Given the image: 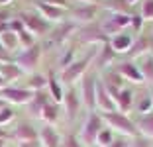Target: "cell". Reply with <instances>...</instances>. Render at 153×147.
Returning <instances> with one entry per match:
<instances>
[{
    "mask_svg": "<svg viewBox=\"0 0 153 147\" xmlns=\"http://www.w3.org/2000/svg\"><path fill=\"white\" fill-rule=\"evenodd\" d=\"M104 122L110 125V129H116L124 135H137V128H135V122H131V118H128V114L116 110V112H108V114H102Z\"/></svg>",
    "mask_w": 153,
    "mask_h": 147,
    "instance_id": "cell-1",
    "label": "cell"
},
{
    "mask_svg": "<svg viewBox=\"0 0 153 147\" xmlns=\"http://www.w3.org/2000/svg\"><path fill=\"white\" fill-rule=\"evenodd\" d=\"M94 57L96 55H94V51H92V53H88L86 57L73 61L67 69H63V73H61V82H63V85H73L75 80L82 79V76L86 75V71H88L90 63L94 61Z\"/></svg>",
    "mask_w": 153,
    "mask_h": 147,
    "instance_id": "cell-2",
    "label": "cell"
},
{
    "mask_svg": "<svg viewBox=\"0 0 153 147\" xmlns=\"http://www.w3.org/2000/svg\"><path fill=\"white\" fill-rule=\"evenodd\" d=\"M33 96H36V92L26 86H4L0 90V100L14 104V106H27L33 100Z\"/></svg>",
    "mask_w": 153,
    "mask_h": 147,
    "instance_id": "cell-3",
    "label": "cell"
},
{
    "mask_svg": "<svg viewBox=\"0 0 153 147\" xmlns=\"http://www.w3.org/2000/svg\"><path fill=\"white\" fill-rule=\"evenodd\" d=\"M41 53H43V51H41V45L36 43V45H32V47H27V49H22V53H18L14 57V63H16L24 73H32V71H36L37 65H39Z\"/></svg>",
    "mask_w": 153,
    "mask_h": 147,
    "instance_id": "cell-4",
    "label": "cell"
},
{
    "mask_svg": "<svg viewBox=\"0 0 153 147\" xmlns=\"http://www.w3.org/2000/svg\"><path fill=\"white\" fill-rule=\"evenodd\" d=\"M18 18L24 22V27L27 31H32L33 36H43V33H49L51 31V24L47 20H43L39 14L33 12H20Z\"/></svg>",
    "mask_w": 153,
    "mask_h": 147,
    "instance_id": "cell-5",
    "label": "cell"
},
{
    "mask_svg": "<svg viewBox=\"0 0 153 147\" xmlns=\"http://www.w3.org/2000/svg\"><path fill=\"white\" fill-rule=\"evenodd\" d=\"M102 128H104V118L100 116V114H96V112H90L88 118H86V122H85V125H82V131H81L82 141H86L88 145L94 143L96 135L100 134Z\"/></svg>",
    "mask_w": 153,
    "mask_h": 147,
    "instance_id": "cell-6",
    "label": "cell"
},
{
    "mask_svg": "<svg viewBox=\"0 0 153 147\" xmlns=\"http://www.w3.org/2000/svg\"><path fill=\"white\" fill-rule=\"evenodd\" d=\"M81 96H82V104L88 108L90 112H94L96 108V76L86 73L81 80Z\"/></svg>",
    "mask_w": 153,
    "mask_h": 147,
    "instance_id": "cell-7",
    "label": "cell"
},
{
    "mask_svg": "<svg viewBox=\"0 0 153 147\" xmlns=\"http://www.w3.org/2000/svg\"><path fill=\"white\" fill-rule=\"evenodd\" d=\"M126 26H130V16L128 14H114L112 18L104 20L100 24V30H102V33L106 37H112L116 33H122Z\"/></svg>",
    "mask_w": 153,
    "mask_h": 147,
    "instance_id": "cell-8",
    "label": "cell"
},
{
    "mask_svg": "<svg viewBox=\"0 0 153 147\" xmlns=\"http://www.w3.org/2000/svg\"><path fill=\"white\" fill-rule=\"evenodd\" d=\"M96 108L102 110V114H108V112H116V100L112 98V94L106 90V86L102 85V80L96 79Z\"/></svg>",
    "mask_w": 153,
    "mask_h": 147,
    "instance_id": "cell-9",
    "label": "cell"
},
{
    "mask_svg": "<svg viewBox=\"0 0 153 147\" xmlns=\"http://www.w3.org/2000/svg\"><path fill=\"white\" fill-rule=\"evenodd\" d=\"M76 37L79 41H88V43H94V41H102V43H108L110 37H106L100 30V26H94V24H86L85 27L76 31Z\"/></svg>",
    "mask_w": 153,
    "mask_h": 147,
    "instance_id": "cell-10",
    "label": "cell"
},
{
    "mask_svg": "<svg viewBox=\"0 0 153 147\" xmlns=\"http://www.w3.org/2000/svg\"><path fill=\"white\" fill-rule=\"evenodd\" d=\"M37 137H39L41 147H61V141H63L61 135H59V131L49 124H45L43 128L37 131Z\"/></svg>",
    "mask_w": 153,
    "mask_h": 147,
    "instance_id": "cell-11",
    "label": "cell"
},
{
    "mask_svg": "<svg viewBox=\"0 0 153 147\" xmlns=\"http://www.w3.org/2000/svg\"><path fill=\"white\" fill-rule=\"evenodd\" d=\"M63 104H65V112H67V118H69V120H75V118L79 116V112H81V104H82L75 88H69L67 92H65Z\"/></svg>",
    "mask_w": 153,
    "mask_h": 147,
    "instance_id": "cell-12",
    "label": "cell"
},
{
    "mask_svg": "<svg viewBox=\"0 0 153 147\" xmlns=\"http://www.w3.org/2000/svg\"><path fill=\"white\" fill-rule=\"evenodd\" d=\"M96 12H98V10H96L94 4H85V6H79V8H73L71 18L75 20L76 24H90L96 18Z\"/></svg>",
    "mask_w": 153,
    "mask_h": 147,
    "instance_id": "cell-13",
    "label": "cell"
},
{
    "mask_svg": "<svg viewBox=\"0 0 153 147\" xmlns=\"http://www.w3.org/2000/svg\"><path fill=\"white\" fill-rule=\"evenodd\" d=\"M116 71L122 75V79H128V80H131V82H143V75H141L140 67H137L134 61L120 63Z\"/></svg>",
    "mask_w": 153,
    "mask_h": 147,
    "instance_id": "cell-14",
    "label": "cell"
},
{
    "mask_svg": "<svg viewBox=\"0 0 153 147\" xmlns=\"http://www.w3.org/2000/svg\"><path fill=\"white\" fill-rule=\"evenodd\" d=\"M36 8H37V12L41 14V18L47 20V22H61L63 16H65V10L55 8V6H51V4H45L41 0L36 2Z\"/></svg>",
    "mask_w": 153,
    "mask_h": 147,
    "instance_id": "cell-15",
    "label": "cell"
},
{
    "mask_svg": "<svg viewBox=\"0 0 153 147\" xmlns=\"http://www.w3.org/2000/svg\"><path fill=\"white\" fill-rule=\"evenodd\" d=\"M110 47L114 49V53H130V49H131V45H134V37L131 36H128V33H116V36H112L110 37Z\"/></svg>",
    "mask_w": 153,
    "mask_h": 147,
    "instance_id": "cell-16",
    "label": "cell"
},
{
    "mask_svg": "<svg viewBox=\"0 0 153 147\" xmlns=\"http://www.w3.org/2000/svg\"><path fill=\"white\" fill-rule=\"evenodd\" d=\"M76 31V24L75 22H65L59 24L53 31H51V43H63L65 39L71 37V33Z\"/></svg>",
    "mask_w": 153,
    "mask_h": 147,
    "instance_id": "cell-17",
    "label": "cell"
},
{
    "mask_svg": "<svg viewBox=\"0 0 153 147\" xmlns=\"http://www.w3.org/2000/svg\"><path fill=\"white\" fill-rule=\"evenodd\" d=\"M47 90H49V96H51V100H53L55 104L63 102V98H65L63 82H61V80H59L53 73H49V75H47Z\"/></svg>",
    "mask_w": 153,
    "mask_h": 147,
    "instance_id": "cell-18",
    "label": "cell"
},
{
    "mask_svg": "<svg viewBox=\"0 0 153 147\" xmlns=\"http://www.w3.org/2000/svg\"><path fill=\"white\" fill-rule=\"evenodd\" d=\"M12 137L18 139L20 143H26V141H37V129L30 124H20L18 128L12 131Z\"/></svg>",
    "mask_w": 153,
    "mask_h": 147,
    "instance_id": "cell-19",
    "label": "cell"
},
{
    "mask_svg": "<svg viewBox=\"0 0 153 147\" xmlns=\"http://www.w3.org/2000/svg\"><path fill=\"white\" fill-rule=\"evenodd\" d=\"M22 75H26V73H24L14 61L12 63H6V65H0V76L4 79L6 85H10V82H14V80H18Z\"/></svg>",
    "mask_w": 153,
    "mask_h": 147,
    "instance_id": "cell-20",
    "label": "cell"
},
{
    "mask_svg": "<svg viewBox=\"0 0 153 147\" xmlns=\"http://www.w3.org/2000/svg\"><path fill=\"white\" fill-rule=\"evenodd\" d=\"M135 128L137 131L147 137H153V112H147V114H141L135 122Z\"/></svg>",
    "mask_w": 153,
    "mask_h": 147,
    "instance_id": "cell-21",
    "label": "cell"
},
{
    "mask_svg": "<svg viewBox=\"0 0 153 147\" xmlns=\"http://www.w3.org/2000/svg\"><path fill=\"white\" fill-rule=\"evenodd\" d=\"M47 102H51V100H49V94H45L43 90H39V92H36V96H33L32 102L27 104V108H30V112H32L33 116L39 118L41 110H43V106H45Z\"/></svg>",
    "mask_w": 153,
    "mask_h": 147,
    "instance_id": "cell-22",
    "label": "cell"
},
{
    "mask_svg": "<svg viewBox=\"0 0 153 147\" xmlns=\"http://www.w3.org/2000/svg\"><path fill=\"white\" fill-rule=\"evenodd\" d=\"M116 106H118L120 112L126 114V112L134 106V92H131L130 88H122L120 94H118V98H116Z\"/></svg>",
    "mask_w": 153,
    "mask_h": 147,
    "instance_id": "cell-23",
    "label": "cell"
},
{
    "mask_svg": "<svg viewBox=\"0 0 153 147\" xmlns=\"http://www.w3.org/2000/svg\"><path fill=\"white\" fill-rule=\"evenodd\" d=\"M39 118L41 120H45L47 124H55V122L59 120V104H55V102H47L43 106V110H41V114H39Z\"/></svg>",
    "mask_w": 153,
    "mask_h": 147,
    "instance_id": "cell-24",
    "label": "cell"
},
{
    "mask_svg": "<svg viewBox=\"0 0 153 147\" xmlns=\"http://www.w3.org/2000/svg\"><path fill=\"white\" fill-rule=\"evenodd\" d=\"M151 49V39L145 36H140L137 39H134V45H131L130 49V55L131 57H137V55H143L145 51H149Z\"/></svg>",
    "mask_w": 153,
    "mask_h": 147,
    "instance_id": "cell-25",
    "label": "cell"
},
{
    "mask_svg": "<svg viewBox=\"0 0 153 147\" xmlns=\"http://www.w3.org/2000/svg\"><path fill=\"white\" fill-rule=\"evenodd\" d=\"M0 43H2V47L8 51V53H12L14 49L18 47V36L16 33H12V31H2L0 33Z\"/></svg>",
    "mask_w": 153,
    "mask_h": 147,
    "instance_id": "cell-26",
    "label": "cell"
},
{
    "mask_svg": "<svg viewBox=\"0 0 153 147\" xmlns=\"http://www.w3.org/2000/svg\"><path fill=\"white\" fill-rule=\"evenodd\" d=\"M140 71L141 75H143V80H149V82H153V55H147V57L140 59Z\"/></svg>",
    "mask_w": 153,
    "mask_h": 147,
    "instance_id": "cell-27",
    "label": "cell"
},
{
    "mask_svg": "<svg viewBox=\"0 0 153 147\" xmlns=\"http://www.w3.org/2000/svg\"><path fill=\"white\" fill-rule=\"evenodd\" d=\"M96 59H98V65H100V67H106L108 63H112L114 59H116V53H114V49L110 47V43H104L102 45V51L96 55Z\"/></svg>",
    "mask_w": 153,
    "mask_h": 147,
    "instance_id": "cell-28",
    "label": "cell"
},
{
    "mask_svg": "<svg viewBox=\"0 0 153 147\" xmlns=\"http://www.w3.org/2000/svg\"><path fill=\"white\" fill-rule=\"evenodd\" d=\"M112 141H114V131L110 128H102V129H100V134L96 135V141L94 143L98 147H108Z\"/></svg>",
    "mask_w": 153,
    "mask_h": 147,
    "instance_id": "cell-29",
    "label": "cell"
},
{
    "mask_svg": "<svg viewBox=\"0 0 153 147\" xmlns=\"http://www.w3.org/2000/svg\"><path fill=\"white\" fill-rule=\"evenodd\" d=\"M18 43L22 45L24 49H27V47H32V45H36V36H33L32 31H27V30H24L22 33H18Z\"/></svg>",
    "mask_w": 153,
    "mask_h": 147,
    "instance_id": "cell-30",
    "label": "cell"
},
{
    "mask_svg": "<svg viewBox=\"0 0 153 147\" xmlns=\"http://www.w3.org/2000/svg\"><path fill=\"white\" fill-rule=\"evenodd\" d=\"M106 6L116 14H126V8H130V2L128 0H106Z\"/></svg>",
    "mask_w": 153,
    "mask_h": 147,
    "instance_id": "cell-31",
    "label": "cell"
},
{
    "mask_svg": "<svg viewBox=\"0 0 153 147\" xmlns=\"http://www.w3.org/2000/svg\"><path fill=\"white\" fill-rule=\"evenodd\" d=\"M43 86H47V76L33 75L32 79H30V90H33V92H39V90H43Z\"/></svg>",
    "mask_w": 153,
    "mask_h": 147,
    "instance_id": "cell-32",
    "label": "cell"
},
{
    "mask_svg": "<svg viewBox=\"0 0 153 147\" xmlns=\"http://www.w3.org/2000/svg\"><path fill=\"white\" fill-rule=\"evenodd\" d=\"M14 118H16V112L10 106L0 108V128H2V125H8L10 122H14Z\"/></svg>",
    "mask_w": 153,
    "mask_h": 147,
    "instance_id": "cell-33",
    "label": "cell"
},
{
    "mask_svg": "<svg viewBox=\"0 0 153 147\" xmlns=\"http://www.w3.org/2000/svg\"><path fill=\"white\" fill-rule=\"evenodd\" d=\"M6 30H8V31H12V33H16V36H18V33H22V31L26 30V27H24V22L18 18V16H16V18H10L8 22H6Z\"/></svg>",
    "mask_w": 153,
    "mask_h": 147,
    "instance_id": "cell-34",
    "label": "cell"
},
{
    "mask_svg": "<svg viewBox=\"0 0 153 147\" xmlns=\"http://www.w3.org/2000/svg\"><path fill=\"white\" fill-rule=\"evenodd\" d=\"M151 106H153V96H141L135 108H137V112H141V114H147V112L151 110Z\"/></svg>",
    "mask_w": 153,
    "mask_h": 147,
    "instance_id": "cell-35",
    "label": "cell"
},
{
    "mask_svg": "<svg viewBox=\"0 0 153 147\" xmlns=\"http://www.w3.org/2000/svg\"><path fill=\"white\" fill-rule=\"evenodd\" d=\"M73 61H75V51H73V49H67L63 53V57L59 59V65H61V69H67Z\"/></svg>",
    "mask_w": 153,
    "mask_h": 147,
    "instance_id": "cell-36",
    "label": "cell"
},
{
    "mask_svg": "<svg viewBox=\"0 0 153 147\" xmlns=\"http://www.w3.org/2000/svg\"><path fill=\"white\" fill-rule=\"evenodd\" d=\"M141 18L153 20V0H145L141 6Z\"/></svg>",
    "mask_w": 153,
    "mask_h": 147,
    "instance_id": "cell-37",
    "label": "cell"
},
{
    "mask_svg": "<svg viewBox=\"0 0 153 147\" xmlns=\"http://www.w3.org/2000/svg\"><path fill=\"white\" fill-rule=\"evenodd\" d=\"M61 147H82V145H81V141H79V139H76L75 135L69 134L67 137H65L63 141H61Z\"/></svg>",
    "mask_w": 153,
    "mask_h": 147,
    "instance_id": "cell-38",
    "label": "cell"
},
{
    "mask_svg": "<svg viewBox=\"0 0 153 147\" xmlns=\"http://www.w3.org/2000/svg\"><path fill=\"white\" fill-rule=\"evenodd\" d=\"M12 61H14V55H10L8 51L2 47V43H0V65H6V63H12Z\"/></svg>",
    "mask_w": 153,
    "mask_h": 147,
    "instance_id": "cell-39",
    "label": "cell"
},
{
    "mask_svg": "<svg viewBox=\"0 0 153 147\" xmlns=\"http://www.w3.org/2000/svg\"><path fill=\"white\" fill-rule=\"evenodd\" d=\"M141 20H143V18H141V14H140V16H130V26L134 27L135 31H140L141 30Z\"/></svg>",
    "mask_w": 153,
    "mask_h": 147,
    "instance_id": "cell-40",
    "label": "cell"
},
{
    "mask_svg": "<svg viewBox=\"0 0 153 147\" xmlns=\"http://www.w3.org/2000/svg\"><path fill=\"white\" fill-rule=\"evenodd\" d=\"M41 2H45V4H51V6H55V8H61V10H65V6H67V0H41Z\"/></svg>",
    "mask_w": 153,
    "mask_h": 147,
    "instance_id": "cell-41",
    "label": "cell"
},
{
    "mask_svg": "<svg viewBox=\"0 0 153 147\" xmlns=\"http://www.w3.org/2000/svg\"><path fill=\"white\" fill-rule=\"evenodd\" d=\"M108 147H130V143H128L126 139H114Z\"/></svg>",
    "mask_w": 153,
    "mask_h": 147,
    "instance_id": "cell-42",
    "label": "cell"
},
{
    "mask_svg": "<svg viewBox=\"0 0 153 147\" xmlns=\"http://www.w3.org/2000/svg\"><path fill=\"white\" fill-rule=\"evenodd\" d=\"M10 20V14H8V10H0V26L2 24H6Z\"/></svg>",
    "mask_w": 153,
    "mask_h": 147,
    "instance_id": "cell-43",
    "label": "cell"
},
{
    "mask_svg": "<svg viewBox=\"0 0 153 147\" xmlns=\"http://www.w3.org/2000/svg\"><path fill=\"white\" fill-rule=\"evenodd\" d=\"M20 147H39L37 141H26V143H20Z\"/></svg>",
    "mask_w": 153,
    "mask_h": 147,
    "instance_id": "cell-44",
    "label": "cell"
},
{
    "mask_svg": "<svg viewBox=\"0 0 153 147\" xmlns=\"http://www.w3.org/2000/svg\"><path fill=\"white\" fill-rule=\"evenodd\" d=\"M8 137H12V135H10L8 131H4V129L0 128V139H8Z\"/></svg>",
    "mask_w": 153,
    "mask_h": 147,
    "instance_id": "cell-45",
    "label": "cell"
},
{
    "mask_svg": "<svg viewBox=\"0 0 153 147\" xmlns=\"http://www.w3.org/2000/svg\"><path fill=\"white\" fill-rule=\"evenodd\" d=\"M8 4H12V0H0V6H8Z\"/></svg>",
    "mask_w": 153,
    "mask_h": 147,
    "instance_id": "cell-46",
    "label": "cell"
},
{
    "mask_svg": "<svg viewBox=\"0 0 153 147\" xmlns=\"http://www.w3.org/2000/svg\"><path fill=\"white\" fill-rule=\"evenodd\" d=\"M4 86H8V85H6V82H4V79H2V76H0V90L4 88Z\"/></svg>",
    "mask_w": 153,
    "mask_h": 147,
    "instance_id": "cell-47",
    "label": "cell"
},
{
    "mask_svg": "<svg viewBox=\"0 0 153 147\" xmlns=\"http://www.w3.org/2000/svg\"><path fill=\"white\" fill-rule=\"evenodd\" d=\"M0 147H6V139H0Z\"/></svg>",
    "mask_w": 153,
    "mask_h": 147,
    "instance_id": "cell-48",
    "label": "cell"
},
{
    "mask_svg": "<svg viewBox=\"0 0 153 147\" xmlns=\"http://www.w3.org/2000/svg\"><path fill=\"white\" fill-rule=\"evenodd\" d=\"M128 2H130V4H135V2H137V0H128Z\"/></svg>",
    "mask_w": 153,
    "mask_h": 147,
    "instance_id": "cell-49",
    "label": "cell"
},
{
    "mask_svg": "<svg viewBox=\"0 0 153 147\" xmlns=\"http://www.w3.org/2000/svg\"><path fill=\"white\" fill-rule=\"evenodd\" d=\"M4 106H6V104H4V102H2V100H0V108H4Z\"/></svg>",
    "mask_w": 153,
    "mask_h": 147,
    "instance_id": "cell-50",
    "label": "cell"
},
{
    "mask_svg": "<svg viewBox=\"0 0 153 147\" xmlns=\"http://www.w3.org/2000/svg\"><path fill=\"white\" fill-rule=\"evenodd\" d=\"M82 2H92V0H82Z\"/></svg>",
    "mask_w": 153,
    "mask_h": 147,
    "instance_id": "cell-51",
    "label": "cell"
},
{
    "mask_svg": "<svg viewBox=\"0 0 153 147\" xmlns=\"http://www.w3.org/2000/svg\"><path fill=\"white\" fill-rule=\"evenodd\" d=\"M104 2H106V0H104Z\"/></svg>",
    "mask_w": 153,
    "mask_h": 147,
    "instance_id": "cell-52",
    "label": "cell"
},
{
    "mask_svg": "<svg viewBox=\"0 0 153 147\" xmlns=\"http://www.w3.org/2000/svg\"><path fill=\"white\" fill-rule=\"evenodd\" d=\"M6 147H8V145H6Z\"/></svg>",
    "mask_w": 153,
    "mask_h": 147,
    "instance_id": "cell-53",
    "label": "cell"
}]
</instances>
